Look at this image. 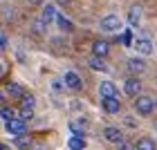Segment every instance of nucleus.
<instances>
[{"label": "nucleus", "instance_id": "obj_1", "mask_svg": "<svg viewBox=\"0 0 157 150\" xmlns=\"http://www.w3.org/2000/svg\"><path fill=\"white\" fill-rule=\"evenodd\" d=\"M135 110H137L141 117H148V114H151L153 110H155V101L151 96H135Z\"/></svg>", "mask_w": 157, "mask_h": 150}, {"label": "nucleus", "instance_id": "obj_2", "mask_svg": "<svg viewBox=\"0 0 157 150\" xmlns=\"http://www.w3.org/2000/svg\"><path fill=\"white\" fill-rule=\"evenodd\" d=\"M121 20L119 16H115V13H110V16H105L101 20V32H121Z\"/></svg>", "mask_w": 157, "mask_h": 150}, {"label": "nucleus", "instance_id": "obj_3", "mask_svg": "<svg viewBox=\"0 0 157 150\" xmlns=\"http://www.w3.org/2000/svg\"><path fill=\"white\" fill-rule=\"evenodd\" d=\"M99 94H101V99H119V90L117 85L112 81H101V85H99Z\"/></svg>", "mask_w": 157, "mask_h": 150}, {"label": "nucleus", "instance_id": "obj_4", "mask_svg": "<svg viewBox=\"0 0 157 150\" xmlns=\"http://www.w3.org/2000/svg\"><path fill=\"white\" fill-rule=\"evenodd\" d=\"M63 85L76 92V90L83 88V81H81V76H78L76 72H65V74H63Z\"/></svg>", "mask_w": 157, "mask_h": 150}, {"label": "nucleus", "instance_id": "obj_5", "mask_svg": "<svg viewBox=\"0 0 157 150\" xmlns=\"http://www.w3.org/2000/svg\"><path fill=\"white\" fill-rule=\"evenodd\" d=\"M108 54H110V45H108V40H103V38H97L94 43H92V56L105 58Z\"/></svg>", "mask_w": 157, "mask_h": 150}, {"label": "nucleus", "instance_id": "obj_6", "mask_svg": "<svg viewBox=\"0 0 157 150\" xmlns=\"http://www.w3.org/2000/svg\"><path fill=\"white\" fill-rule=\"evenodd\" d=\"M7 132L13 134V137H18V134H25L27 132V123L25 121H20V119H11V121H7Z\"/></svg>", "mask_w": 157, "mask_h": 150}, {"label": "nucleus", "instance_id": "obj_7", "mask_svg": "<svg viewBox=\"0 0 157 150\" xmlns=\"http://www.w3.org/2000/svg\"><path fill=\"white\" fill-rule=\"evenodd\" d=\"M124 92L128 96H139V92H141V83H139V78H128V81L124 83Z\"/></svg>", "mask_w": 157, "mask_h": 150}, {"label": "nucleus", "instance_id": "obj_8", "mask_svg": "<svg viewBox=\"0 0 157 150\" xmlns=\"http://www.w3.org/2000/svg\"><path fill=\"white\" fill-rule=\"evenodd\" d=\"M132 45H135V49H137V54H141V56L153 54V43L148 38H137V40H132Z\"/></svg>", "mask_w": 157, "mask_h": 150}, {"label": "nucleus", "instance_id": "obj_9", "mask_svg": "<svg viewBox=\"0 0 157 150\" xmlns=\"http://www.w3.org/2000/svg\"><path fill=\"white\" fill-rule=\"evenodd\" d=\"M85 130H88V119H76V121H70V132L74 137H83Z\"/></svg>", "mask_w": 157, "mask_h": 150}, {"label": "nucleus", "instance_id": "obj_10", "mask_svg": "<svg viewBox=\"0 0 157 150\" xmlns=\"http://www.w3.org/2000/svg\"><path fill=\"white\" fill-rule=\"evenodd\" d=\"M103 137L110 141V144H119V141H124V134H121V130L117 126H108L103 130Z\"/></svg>", "mask_w": 157, "mask_h": 150}, {"label": "nucleus", "instance_id": "obj_11", "mask_svg": "<svg viewBox=\"0 0 157 150\" xmlns=\"http://www.w3.org/2000/svg\"><path fill=\"white\" fill-rule=\"evenodd\" d=\"M141 13H144L141 5H132L130 9H128V23H130L132 27H137V25H139V20H141Z\"/></svg>", "mask_w": 157, "mask_h": 150}, {"label": "nucleus", "instance_id": "obj_12", "mask_svg": "<svg viewBox=\"0 0 157 150\" xmlns=\"http://www.w3.org/2000/svg\"><path fill=\"white\" fill-rule=\"evenodd\" d=\"M101 108L108 114H117L121 110V103H119V99H101Z\"/></svg>", "mask_w": 157, "mask_h": 150}, {"label": "nucleus", "instance_id": "obj_13", "mask_svg": "<svg viewBox=\"0 0 157 150\" xmlns=\"http://www.w3.org/2000/svg\"><path fill=\"white\" fill-rule=\"evenodd\" d=\"M128 72L130 74H141L146 69V63H144V58H128Z\"/></svg>", "mask_w": 157, "mask_h": 150}, {"label": "nucleus", "instance_id": "obj_14", "mask_svg": "<svg viewBox=\"0 0 157 150\" xmlns=\"http://www.w3.org/2000/svg\"><path fill=\"white\" fill-rule=\"evenodd\" d=\"M88 65L92 67V69H97V72H108V65H105V61L103 58H99V56H90L88 58Z\"/></svg>", "mask_w": 157, "mask_h": 150}, {"label": "nucleus", "instance_id": "obj_15", "mask_svg": "<svg viewBox=\"0 0 157 150\" xmlns=\"http://www.w3.org/2000/svg\"><path fill=\"white\" fill-rule=\"evenodd\" d=\"M54 23H56V25H59V27H61V29H63V32H72V29H74V25H72V23H70V18H65V16H63V13H56V18H54Z\"/></svg>", "mask_w": 157, "mask_h": 150}, {"label": "nucleus", "instance_id": "obj_16", "mask_svg": "<svg viewBox=\"0 0 157 150\" xmlns=\"http://www.w3.org/2000/svg\"><path fill=\"white\" fill-rule=\"evenodd\" d=\"M56 18V9H54V7L52 5H47V7H43V16H40V20H43V23H52V20Z\"/></svg>", "mask_w": 157, "mask_h": 150}, {"label": "nucleus", "instance_id": "obj_17", "mask_svg": "<svg viewBox=\"0 0 157 150\" xmlns=\"http://www.w3.org/2000/svg\"><path fill=\"white\" fill-rule=\"evenodd\" d=\"M63 40H65V38H61V36H54L52 40H49V43H52V49H54L56 54H61V52H67V43L63 45Z\"/></svg>", "mask_w": 157, "mask_h": 150}, {"label": "nucleus", "instance_id": "obj_18", "mask_svg": "<svg viewBox=\"0 0 157 150\" xmlns=\"http://www.w3.org/2000/svg\"><path fill=\"white\" fill-rule=\"evenodd\" d=\"M67 146H70V150H83L85 148V139L83 137H70V141H67Z\"/></svg>", "mask_w": 157, "mask_h": 150}, {"label": "nucleus", "instance_id": "obj_19", "mask_svg": "<svg viewBox=\"0 0 157 150\" xmlns=\"http://www.w3.org/2000/svg\"><path fill=\"white\" fill-rule=\"evenodd\" d=\"M135 150H155V141H153V139H148V137H144V139H139V141H137Z\"/></svg>", "mask_w": 157, "mask_h": 150}, {"label": "nucleus", "instance_id": "obj_20", "mask_svg": "<svg viewBox=\"0 0 157 150\" xmlns=\"http://www.w3.org/2000/svg\"><path fill=\"white\" fill-rule=\"evenodd\" d=\"M7 92H9V94H11V96H16V99H20V96H23V94H25V90H23V88H20V85H18V83H9V88H7Z\"/></svg>", "mask_w": 157, "mask_h": 150}, {"label": "nucleus", "instance_id": "obj_21", "mask_svg": "<svg viewBox=\"0 0 157 150\" xmlns=\"http://www.w3.org/2000/svg\"><path fill=\"white\" fill-rule=\"evenodd\" d=\"M32 117H34V110H32V108H20V114H18L20 121H25V123H27Z\"/></svg>", "mask_w": 157, "mask_h": 150}, {"label": "nucleus", "instance_id": "obj_22", "mask_svg": "<svg viewBox=\"0 0 157 150\" xmlns=\"http://www.w3.org/2000/svg\"><path fill=\"white\" fill-rule=\"evenodd\" d=\"M16 146H18V148H23V150H27V148H32V144H29V139H27L25 134H18V137H16Z\"/></svg>", "mask_w": 157, "mask_h": 150}, {"label": "nucleus", "instance_id": "obj_23", "mask_svg": "<svg viewBox=\"0 0 157 150\" xmlns=\"http://www.w3.org/2000/svg\"><path fill=\"white\" fill-rule=\"evenodd\" d=\"M20 101H23V108H32V110H34V103H36V99H34L32 94H23V96H20Z\"/></svg>", "mask_w": 157, "mask_h": 150}, {"label": "nucleus", "instance_id": "obj_24", "mask_svg": "<svg viewBox=\"0 0 157 150\" xmlns=\"http://www.w3.org/2000/svg\"><path fill=\"white\" fill-rule=\"evenodd\" d=\"M0 117H2L5 121H11V119H16V112H13L11 108H0Z\"/></svg>", "mask_w": 157, "mask_h": 150}, {"label": "nucleus", "instance_id": "obj_25", "mask_svg": "<svg viewBox=\"0 0 157 150\" xmlns=\"http://www.w3.org/2000/svg\"><path fill=\"white\" fill-rule=\"evenodd\" d=\"M121 40H124L126 47H130L132 45V32H124V38H121Z\"/></svg>", "mask_w": 157, "mask_h": 150}, {"label": "nucleus", "instance_id": "obj_26", "mask_svg": "<svg viewBox=\"0 0 157 150\" xmlns=\"http://www.w3.org/2000/svg\"><path fill=\"white\" fill-rule=\"evenodd\" d=\"M117 146H119V150H135V146L130 144V141H126V139H124V141H119Z\"/></svg>", "mask_w": 157, "mask_h": 150}, {"label": "nucleus", "instance_id": "obj_27", "mask_svg": "<svg viewBox=\"0 0 157 150\" xmlns=\"http://www.w3.org/2000/svg\"><path fill=\"white\" fill-rule=\"evenodd\" d=\"M124 123H126L128 128H137V121H135V117H126V119H124Z\"/></svg>", "mask_w": 157, "mask_h": 150}, {"label": "nucleus", "instance_id": "obj_28", "mask_svg": "<svg viewBox=\"0 0 157 150\" xmlns=\"http://www.w3.org/2000/svg\"><path fill=\"white\" fill-rule=\"evenodd\" d=\"M5 47H7V36L0 32V49H5Z\"/></svg>", "mask_w": 157, "mask_h": 150}, {"label": "nucleus", "instance_id": "obj_29", "mask_svg": "<svg viewBox=\"0 0 157 150\" xmlns=\"http://www.w3.org/2000/svg\"><path fill=\"white\" fill-rule=\"evenodd\" d=\"M5 74H7V65H5V63H2V61H0V78H2Z\"/></svg>", "mask_w": 157, "mask_h": 150}, {"label": "nucleus", "instance_id": "obj_30", "mask_svg": "<svg viewBox=\"0 0 157 150\" xmlns=\"http://www.w3.org/2000/svg\"><path fill=\"white\" fill-rule=\"evenodd\" d=\"M54 90L61 92V90H63V83H61V81H54Z\"/></svg>", "mask_w": 157, "mask_h": 150}, {"label": "nucleus", "instance_id": "obj_31", "mask_svg": "<svg viewBox=\"0 0 157 150\" xmlns=\"http://www.w3.org/2000/svg\"><path fill=\"white\" fill-rule=\"evenodd\" d=\"M29 150H47L45 146H34V148H29Z\"/></svg>", "mask_w": 157, "mask_h": 150}, {"label": "nucleus", "instance_id": "obj_32", "mask_svg": "<svg viewBox=\"0 0 157 150\" xmlns=\"http://www.w3.org/2000/svg\"><path fill=\"white\" fill-rule=\"evenodd\" d=\"M29 2H32V5H36V7H38V5H43V0H29Z\"/></svg>", "mask_w": 157, "mask_h": 150}, {"label": "nucleus", "instance_id": "obj_33", "mask_svg": "<svg viewBox=\"0 0 157 150\" xmlns=\"http://www.w3.org/2000/svg\"><path fill=\"white\" fill-rule=\"evenodd\" d=\"M61 5H72V0H59Z\"/></svg>", "mask_w": 157, "mask_h": 150}, {"label": "nucleus", "instance_id": "obj_34", "mask_svg": "<svg viewBox=\"0 0 157 150\" xmlns=\"http://www.w3.org/2000/svg\"><path fill=\"white\" fill-rule=\"evenodd\" d=\"M0 150H9V146H5V144H0Z\"/></svg>", "mask_w": 157, "mask_h": 150}, {"label": "nucleus", "instance_id": "obj_35", "mask_svg": "<svg viewBox=\"0 0 157 150\" xmlns=\"http://www.w3.org/2000/svg\"><path fill=\"white\" fill-rule=\"evenodd\" d=\"M2 101H5V94H2V92H0V105H2Z\"/></svg>", "mask_w": 157, "mask_h": 150}, {"label": "nucleus", "instance_id": "obj_36", "mask_svg": "<svg viewBox=\"0 0 157 150\" xmlns=\"http://www.w3.org/2000/svg\"><path fill=\"white\" fill-rule=\"evenodd\" d=\"M155 130H157V123H155Z\"/></svg>", "mask_w": 157, "mask_h": 150}, {"label": "nucleus", "instance_id": "obj_37", "mask_svg": "<svg viewBox=\"0 0 157 150\" xmlns=\"http://www.w3.org/2000/svg\"><path fill=\"white\" fill-rule=\"evenodd\" d=\"M155 108H157V101H155Z\"/></svg>", "mask_w": 157, "mask_h": 150}]
</instances>
